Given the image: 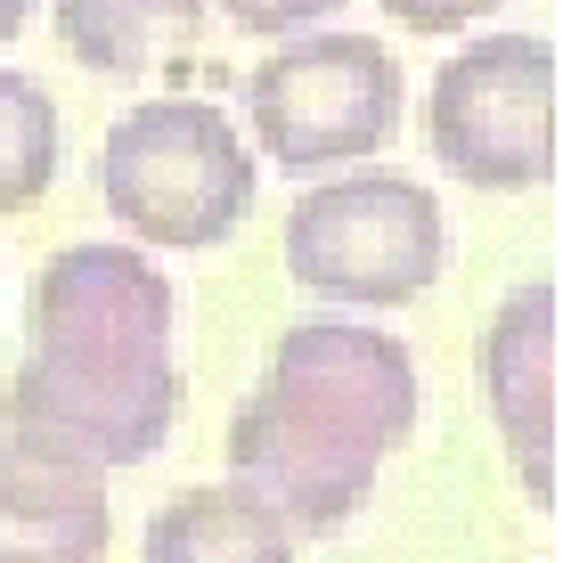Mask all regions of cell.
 <instances>
[{"label": "cell", "instance_id": "cell-1", "mask_svg": "<svg viewBox=\"0 0 563 563\" xmlns=\"http://www.w3.org/2000/svg\"><path fill=\"white\" fill-rule=\"evenodd\" d=\"M417 433V352L376 319H302L229 417V482L286 531H343Z\"/></svg>", "mask_w": 563, "mask_h": 563}, {"label": "cell", "instance_id": "cell-2", "mask_svg": "<svg viewBox=\"0 0 563 563\" xmlns=\"http://www.w3.org/2000/svg\"><path fill=\"white\" fill-rule=\"evenodd\" d=\"M254 147L212 99H140L99 140V197L123 238L205 254L254 212Z\"/></svg>", "mask_w": 563, "mask_h": 563}, {"label": "cell", "instance_id": "cell-3", "mask_svg": "<svg viewBox=\"0 0 563 563\" xmlns=\"http://www.w3.org/2000/svg\"><path fill=\"white\" fill-rule=\"evenodd\" d=\"M286 269L302 295L352 302V310H400L433 295L450 269V221L441 197L409 172H335L310 180L286 212Z\"/></svg>", "mask_w": 563, "mask_h": 563}, {"label": "cell", "instance_id": "cell-4", "mask_svg": "<svg viewBox=\"0 0 563 563\" xmlns=\"http://www.w3.org/2000/svg\"><path fill=\"white\" fill-rule=\"evenodd\" d=\"M409 82L400 57L376 33H295L254 66L245 114H254V147L278 172H343L393 147Z\"/></svg>", "mask_w": 563, "mask_h": 563}, {"label": "cell", "instance_id": "cell-5", "mask_svg": "<svg viewBox=\"0 0 563 563\" xmlns=\"http://www.w3.org/2000/svg\"><path fill=\"white\" fill-rule=\"evenodd\" d=\"M424 140L465 188L555 180V49L539 33H482L433 74Z\"/></svg>", "mask_w": 563, "mask_h": 563}, {"label": "cell", "instance_id": "cell-6", "mask_svg": "<svg viewBox=\"0 0 563 563\" xmlns=\"http://www.w3.org/2000/svg\"><path fill=\"white\" fill-rule=\"evenodd\" d=\"M180 424V367L172 360H33L0 393V433H16L25 450L66 457L82 474H114V465H147Z\"/></svg>", "mask_w": 563, "mask_h": 563}, {"label": "cell", "instance_id": "cell-7", "mask_svg": "<svg viewBox=\"0 0 563 563\" xmlns=\"http://www.w3.org/2000/svg\"><path fill=\"white\" fill-rule=\"evenodd\" d=\"M172 327H180V295L140 245H66L33 269L25 295V343L33 360H172Z\"/></svg>", "mask_w": 563, "mask_h": 563}, {"label": "cell", "instance_id": "cell-8", "mask_svg": "<svg viewBox=\"0 0 563 563\" xmlns=\"http://www.w3.org/2000/svg\"><path fill=\"white\" fill-rule=\"evenodd\" d=\"M555 286H507V302L482 327V400L507 441V465L539 515L555 507Z\"/></svg>", "mask_w": 563, "mask_h": 563}, {"label": "cell", "instance_id": "cell-9", "mask_svg": "<svg viewBox=\"0 0 563 563\" xmlns=\"http://www.w3.org/2000/svg\"><path fill=\"white\" fill-rule=\"evenodd\" d=\"M107 474H82L0 433V563H107Z\"/></svg>", "mask_w": 563, "mask_h": 563}, {"label": "cell", "instance_id": "cell-10", "mask_svg": "<svg viewBox=\"0 0 563 563\" xmlns=\"http://www.w3.org/2000/svg\"><path fill=\"white\" fill-rule=\"evenodd\" d=\"M57 42L74 66L140 82L205 42V0H57Z\"/></svg>", "mask_w": 563, "mask_h": 563}, {"label": "cell", "instance_id": "cell-11", "mask_svg": "<svg viewBox=\"0 0 563 563\" xmlns=\"http://www.w3.org/2000/svg\"><path fill=\"white\" fill-rule=\"evenodd\" d=\"M147 563H295V531L238 482H197L164 498L140 539Z\"/></svg>", "mask_w": 563, "mask_h": 563}, {"label": "cell", "instance_id": "cell-12", "mask_svg": "<svg viewBox=\"0 0 563 563\" xmlns=\"http://www.w3.org/2000/svg\"><path fill=\"white\" fill-rule=\"evenodd\" d=\"M57 147H66V131H57V99L33 82V74L0 66V212H33L49 197Z\"/></svg>", "mask_w": 563, "mask_h": 563}, {"label": "cell", "instance_id": "cell-13", "mask_svg": "<svg viewBox=\"0 0 563 563\" xmlns=\"http://www.w3.org/2000/svg\"><path fill=\"white\" fill-rule=\"evenodd\" d=\"M229 25L254 33V42H295V33H319L343 0H221Z\"/></svg>", "mask_w": 563, "mask_h": 563}, {"label": "cell", "instance_id": "cell-14", "mask_svg": "<svg viewBox=\"0 0 563 563\" xmlns=\"http://www.w3.org/2000/svg\"><path fill=\"white\" fill-rule=\"evenodd\" d=\"M507 0H384V16H393L400 33H424V42H450V33L482 25V16H498Z\"/></svg>", "mask_w": 563, "mask_h": 563}, {"label": "cell", "instance_id": "cell-15", "mask_svg": "<svg viewBox=\"0 0 563 563\" xmlns=\"http://www.w3.org/2000/svg\"><path fill=\"white\" fill-rule=\"evenodd\" d=\"M25 16H33V0H0V49H9L16 33H25Z\"/></svg>", "mask_w": 563, "mask_h": 563}]
</instances>
